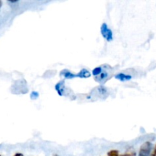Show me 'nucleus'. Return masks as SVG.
I'll use <instances>...</instances> for the list:
<instances>
[{
	"instance_id": "f257e3e1",
	"label": "nucleus",
	"mask_w": 156,
	"mask_h": 156,
	"mask_svg": "<svg viewBox=\"0 0 156 156\" xmlns=\"http://www.w3.org/2000/svg\"><path fill=\"white\" fill-rule=\"evenodd\" d=\"M100 32L102 36L103 37V38L106 41H107L108 42L113 41V32H112V30L109 28L108 26H107V24H106V23H103V24H102V26H101Z\"/></svg>"
},
{
	"instance_id": "f03ea898",
	"label": "nucleus",
	"mask_w": 156,
	"mask_h": 156,
	"mask_svg": "<svg viewBox=\"0 0 156 156\" xmlns=\"http://www.w3.org/2000/svg\"><path fill=\"white\" fill-rule=\"evenodd\" d=\"M151 149V143L150 142H146L143 143L139 149V156H148Z\"/></svg>"
},
{
	"instance_id": "7ed1b4c3",
	"label": "nucleus",
	"mask_w": 156,
	"mask_h": 156,
	"mask_svg": "<svg viewBox=\"0 0 156 156\" xmlns=\"http://www.w3.org/2000/svg\"><path fill=\"white\" fill-rule=\"evenodd\" d=\"M116 79L119 81H122V82H124V81H128L132 79V76H129V75H125L124 73H118L116 76H115Z\"/></svg>"
},
{
	"instance_id": "20e7f679",
	"label": "nucleus",
	"mask_w": 156,
	"mask_h": 156,
	"mask_svg": "<svg viewBox=\"0 0 156 156\" xmlns=\"http://www.w3.org/2000/svg\"><path fill=\"white\" fill-rule=\"evenodd\" d=\"M61 74L64 76L65 79H73V78L76 77V75H74L73 73H71L69 72L68 70H63L61 73Z\"/></svg>"
},
{
	"instance_id": "39448f33",
	"label": "nucleus",
	"mask_w": 156,
	"mask_h": 156,
	"mask_svg": "<svg viewBox=\"0 0 156 156\" xmlns=\"http://www.w3.org/2000/svg\"><path fill=\"white\" fill-rule=\"evenodd\" d=\"M76 76L80 78H88L90 76V73L88 70L86 69H83L76 75Z\"/></svg>"
},
{
	"instance_id": "423d86ee",
	"label": "nucleus",
	"mask_w": 156,
	"mask_h": 156,
	"mask_svg": "<svg viewBox=\"0 0 156 156\" xmlns=\"http://www.w3.org/2000/svg\"><path fill=\"white\" fill-rule=\"evenodd\" d=\"M55 88H56V90L58 91V94H59L60 95H62L63 88H64V82H60L59 83L57 84Z\"/></svg>"
},
{
	"instance_id": "0eeeda50",
	"label": "nucleus",
	"mask_w": 156,
	"mask_h": 156,
	"mask_svg": "<svg viewBox=\"0 0 156 156\" xmlns=\"http://www.w3.org/2000/svg\"><path fill=\"white\" fill-rule=\"evenodd\" d=\"M102 71V69L101 67H96V68H95L93 70L92 73H93V76H98V75L101 74Z\"/></svg>"
},
{
	"instance_id": "6e6552de",
	"label": "nucleus",
	"mask_w": 156,
	"mask_h": 156,
	"mask_svg": "<svg viewBox=\"0 0 156 156\" xmlns=\"http://www.w3.org/2000/svg\"><path fill=\"white\" fill-rule=\"evenodd\" d=\"M108 156H120V155L119 153V151L111 150L108 152Z\"/></svg>"
},
{
	"instance_id": "1a4fd4ad",
	"label": "nucleus",
	"mask_w": 156,
	"mask_h": 156,
	"mask_svg": "<svg viewBox=\"0 0 156 156\" xmlns=\"http://www.w3.org/2000/svg\"><path fill=\"white\" fill-rule=\"evenodd\" d=\"M120 156H136V153L134 152H128L123 154V155H121Z\"/></svg>"
},
{
	"instance_id": "9d476101",
	"label": "nucleus",
	"mask_w": 156,
	"mask_h": 156,
	"mask_svg": "<svg viewBox=\"0 0 156 156\" xmlns=\"http://www.w3.org/2000/svg\"><path fill=\"white\" fill-rule=\"evenodd\" d=\"M150 156H156V146H155V147H154V150H153V152H151V155Z\"/></svg>"
},
{
	"instance_id": "9b49d317",
	"label": "nucleus",
	"mask_w": 156,
	"mask_h": 156,
	"mask_svg": "<svg viewBox=\"0 0 156 156\" xmlns=\"http://www.w3.org/2000/svg\"><path fill=\"white\" fill-rule=\"evenodd\" d=\"M14 156H24V155H23L21 153H16V154H15V155Z\"/></svg>"
},
{
	"instance_id": "f8f14e48",
	"label": "nucleus",
	"mask_w": 156,
	"mask_h": 156,
	"mask_svg": "<svg viewBox=\"0 0 156 156\" xmlns=\"http://www.w3.org/2000/svg\"><path fill=\"white\" fill-rule=\"evenodd\" d=\"M2 1H0V8L2 7Z\"/></svg>"
},
{
	"instance_id": "ddd939ff",
	"label": "nucleus",
	"mask_w": 156,
	"mask_h": 156,
	"mask_svg": "<svg viewBox=\"0 0 156 156\" xmlns=\"http://www.w3.org/2000/svg\"><path fill=\"white\" fill-rule=\"evenodd\" d=\"M0 156H1V155H0Z\"/></svg>"
}]
</instances>
